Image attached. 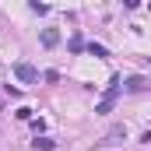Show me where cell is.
<instances>
[{
	"mask_svg": "<svg viewBox=\"0 0 151 151\" xmlns=\"http://www.w3.org/2000/svg\"><path fill=\"white\" fill-rule=\"evenodd\" d=\"M56 42H60V32H56V28H42V46H46V49L56 46Z\"/></svg>",
	"mask_w": 151,
	"mask_h": 151,
	"instance_id": "3",
	"label": "cell"
},
{
	"mask_svg": "<svg viewBox=\"0 0 151 151\" xmlns=\"http://www.w3.org/2000/svg\"><path fill=\"white\" fill-rule=\"evenodd\" d=\"M141 88H148L144 77H130V81H127V91H141Z\"/></svg>",
	"mask_w": 151,
	"mask_h": 151,
	"instance_id": "6",
	"label": "cell"
},
{
	"mask_svg": "<svg viewBox=\"0 0 151 151\" xmlns=\"http://www.w3.org/2000/svg\"><path fill=\"white\" fill-rule=\"evenodd\" d=\"M14 74L21 77L25 84H35V81H39V70L32 67V63H18V67H14Z\"/></svg>",
	"mask_w": 151,
	"mask_h": 151,
	"instance_id": "1",
	"label": "cell"
},
{
	"mask_svg": "<svg viewBox=\"0 0 151 151\" xmlns=\"http://www.w3.org/2000/svg\"><path fill=\"white\" fill-rule=\"evenodd\" d=\"M84 49H88V53H91V56H99V60H102V56H106V46H99V42H88V46H84Z\"/></svg>",
	"mask_w": 151,
	"mask_h": 151,
	"instance_id": "7",
	"label": "cell"
},
{
	"mask_svg": "<svg viewBox=\"0 0 151 151\" xmlns=\"http://www.w3.org/2000/svg\"><path fill=\"white\" fill-rule=\"evenodd\" d=\"M32 148H35V151H49V148H56V141H49V137H35Z\"/></svg>",
	"mask_w": 151,
	"mask_h": 151,
	"instance_id": "5",
	"label": "cell"
},
{
	"mask_svg": "<svg viewBox=\"0 0 151 151\" xmlns=\"http://www.w3.org/2000/svg\"><path fill=\"white\" fill-rule=\"evenodd\" d=\"M119 137H127V127H113V130L106 134V144H116Z\"/></svg>",
	"mask_w": 151,
	"mask_h": 151,
	"instance_id": "4",
	"label": "cell"
},
{
	"mask_svg": "<svg viewBox=\"0 0 151 151\" xmlns=\"http://www.w3.org/2000/svg\"><path fill=\"white\" fill-rule=\"evenodd\" d=\"M116 84H119V81H116ZM109 88V95H106V99H102V102H99V109H95V113H109V109H113L116 106V95H119V88Z\"/></svg>",
	"mask_w": 151,
	"mask_h": 151,
	"instance_id": "2",
	"label": "cell"
},
{
	"mask_svg": "<svg viewBox=\"0 0 151 151\" xmlns=\"http://www.w3.org/2000/svg\"><path fill=\"white\" fill-rule=\"evenodd\" d=\"M81 49H84V39L74 35V39H70V53H81Z\"/></svg>",
	"mask_w": 151,
	"mask_h": 151,
	"instance_id": "8",
	"label": "cell"
}]
</instances>
